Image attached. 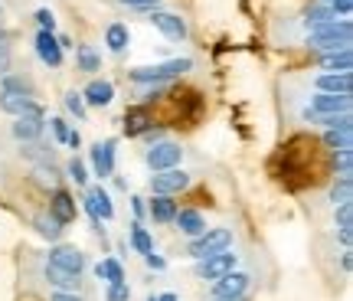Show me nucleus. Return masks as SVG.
I'll return each instance as SVG.
<instances>
[{"instance_id":"1","label":"nucleus","mask_w":353,"mask_h":301,"mask_svg":"<svg viewBox=\"0 0 353 301\" xmlns=\"http://www.w3.org/2000/svg\"><path fill=\"white\" fill-rule=\"evenodd\" d=\"M229 246H232V229H226V226H216V229H206V233H200V236H193L187 242V255L190 259H210V255H216V252H226Z\"/></svg>"},{"instance_id":"2","label":"nucleus","mask_w":353,"mask_h":301,"mask_svg":"<svg viewBox=\"0 0 353 301\" xmlns=\"http://www.w3.org/2000/svg\"><path fill=\"white\" fill-rule=\"evenodd\" d=\"M307 46L321 52H334V50H350V23L347 20H334V23L321 26V30H311L307 37Z\"/></svg>"},{"instance_id":"3","label":"nucleus","mask_w":353,"mask_h":301,"mask_svg":"<svg viewBox=\"0 0 353 301\" xmlns=\"http://www.w3.org/2000/svg\"><path fill=\"white\" fill-rule=\"evenodd\" d=\"M190 66H193L190 59H167V63L134 69V72H131V79H134V82H141V86H154V82H170V79H176L180 72H187Z\"/></svg>"},{"instance_id":"4","label":"nucleus","mask_w":353,"mask_h":301,"mask_svg":"<svg viewBox=\"0 0 353 301\" xmlns=\"http://www.w3.org/2000/svg\"><path fill=\"white\" fill-rule=\"evenodd\" d=\"M236 265H239V255L236 252H216V255H210V259H200L196 262V278H203V282H216V278L229 275V272H236Z\"/></svg>"},{"instance_id":"5","label":"nucleus","mask_w":353,"mask_h":301,"mask_svg":"<svg viewBox=\"0 0 353 301\" xmlns=\"http://www.w3.org/2000/svg\"><path fill=\"white\" fill-rule=\"evenodd\" d=\"M82 203H85V213L92 216V223H95L99 233H101V223L114 220V203H112V197H108V190L105 187H88Z\"/></svg>"},{"instance_id":"6","label":"nucleus","mask_w":353,"mask_h":301,"mask_svg":"<svg viewBox=\"0 0 353 301\" xmlns=\"http://www.w3.org/2000/svg\"><path fill=\"white\" fill-rule=\"evenodd\" d=\"M190 187V174L180 171V167H170V171H157L151 177V193L157 197H176L180 190Z\"/></svg>"},{"instance_id":"7","label":"nucleus","mask_w":353,"mask_h":301,"mask_svg":"<svg viewBox=\"0 0 353 301\" xmlns=\"http://www.w3.org/2000/svg\"><path fill=\"white\" fill-rule=\"evenodd\" d=\"M180 161H183V148L174 144V141H157V144L148 150V167H151L154 174H157V171L180 167Z\"/></svg>"},{"instance_id":"8","label":"nucleus","mask_w":353,"mask_h":301,"mask_svg":"<svg viewBox=\"0 0 353 301\" xmlns=\"http://www.w3.org/2000/svg\"><path fill=\"white\" fill-rule=\"evenodd\" d=\"M50 265L82 275V269H85V255H82L76 246H69V242H52V249H50Z\"/></svg>"},{"instance_id":"9","label":"nucleus","mask_w":353,"mask_h":301,"mask_svg":"<svg viewBox=\"0 0 353 301\" xmlns=\"http://www.w3.org/2000/svg\"><path fill=\"white\" fill-rule=\"evenodd\" d=\"M327 115H350V95L317 92L311 101V118H327Z\"/></svg>"},{"instance_id":"10","label":"nucleus","mask_w":353,"mask_h":301,"mask_svg":"<svg viewBox=\"0 0 353 301\" xmlns=\"http://www.w3.org/2000/svg\"><path fill=\"white\" fill-rule=\"evenodd\" d=\"M249 285H252V278L245 272H229L213 282V298H245Z\"/></svg>"},{"instance_id":"11","label":"nucleus","mask_w":353,"mask_h":301,"mask_svg":"<svg viewBox=\"0 0 353 301\" xmlns=\"http://www.w3.org/2000/svg\"><path fill=\"white\" fill-rule=\"evenodd\" d=\"M0 108L13 118H23V115H39L43 118V108L30 95H13V92H0Z\"/></svg>"},{"instance_id":"12","label":"nucleus","mask_w":353,"mask_h":301,"mask_svg":"<svg viewBox=\"0 0 353 301\" xmlns=\"http://www.w3.org/2000/svg\"><path fill=\"white\" fill-rule=\"evenodd\" d=\"M50 216L56 220V223H63V226H69V223H76V216H79V210H76V200L65 193V190H52V200H50Z\"/></svg>"},{"instance_id":"13","label":"nucleus","mask_w":353,"mask_h":301,"mask_svg":"<svg viewBox=\"0 0 353 301\" xmlns=\"http://www.w3.org/2000/svg\"><path fill=\"white\" fill-rule=\"evenodd\" d=\"M92 167H95V177H112L114 174V141H99L92 148Z\"/></svg>"},{"instance_id":"14","label":"nucleus","mask_w":353,"mask_h":301,"mask_svg":"<svg viewBox=\"0 0 353 301\" xmlns=\"http://www.w3.org/2000/svg\"><path fill=\"white\" fill-rule=\"evenodd\" d=\"M79 95H82L85 105H99V108H105V105L114 99V86L112 82H105V79H92V82L85 86V92H79Z\"/></svg>"},{"instance_id":"15","label":"nucleus","mask_w":353,"mask_h":301,"mask_svg":"<svg viewBox=\"0 0 353 301\" xmlns=\"http://www.w3.org/2000/svg\"><path fill=\"white\" fill-rule=\"evenodd\" d=\"M176 200L174 197H157V193H151V200H148V216H151L154 223H174L176 216Z\"/></svg>"},{"instance_id":"16","label":"nucleus","mask_w":353,"mask_h":301,"mask_svg":"<svg viewBox=\"0 0 353 301\" xmlns=\"http://www.w3.org/2000/svg\"><path fill=\"white\" fill-rule=\"evenodd\" d=\"M151 23L164 33V37L170 39H183L187 37V23L180 20V17H174V13H161V10H154L151 13Z\"/></svg>"},{"instance_id":"17","label":"nucleus","mask_w":353,"mask_h":301,"mask_svg":"<svg viewBox=\"0 0 353 301\" xmlns=\"http://www.w3.org/2000/svg\"><path fill=\"white\" fill-rule=\"evenodd\" d=\"M43 135V118L39 115H23V118H17L13 122V138L26 144V141H37Z\"/></svg>"},{"instance_id":"18","label":"nucleus","mask_w":353,"mask_h":301,"mask_svg":"<svg viewBox=\"0 0 353 301\" xmlns=\"http://www.w3.org/2000/svg\"><path fill=\"white\" fill-rule=\"evenodd\" d=\"M37 52H39V59H43L46 66H59V63H63V50H59V43H56V37H52L50 30H39Z\"/></svg>"},{"instance_id":"19","label":"nucleus","mask_w":353,"mask_h":301,"mask_svg":"<svg viewBox=\"0 0 353 301\" xmlns=\"http://www.w3.org/2000/svg\"><path fill=\"white\" fill-rule=\"evenodd\" d=\"M350 86H353L350 72H324V75H317V88H321V92H330V95H350Z\"/></svg>"},{"instance_id":"20","label":"nucleus","mask_w":353,"mask_h":301,"mask_svg":"<svg viewBox=\"0 0 353 301\" xmlns=\"http://www.w3.org/2000/svg\"><path fill=\"white\" fill-rule=\"evenodd\" d=\"M43 275H46V282H50L52 289H59V291H79V275L76 272H65V269H56V265L46 262V269H43Z\"/></svg>"},{"instance_id":"21","label":"nucleus","mask_w":353,"mask_h":301,"mask_svg":"<svg viewBox=\"0 0 353 301\" xmlns=\"http://www.w3.org/2000/svg\"><path fill=\"white\" fill-rule=\"evenodd\" d=\"M174 223L180 226V233H183L187 239L206 233V220H203V213H196V210H176Z\"/></svg>"},{"instance_id":"22","label":"nucleus","mask_w":353,"mask_h":301,"mask_svg":"<svg viewBox=\"0 0 353 301\" xmlns=\"http://www.w3.org/2000/svg\"><path fill=\"white\" fill-rule=\"evenodd\" d=\"M151 125H154V118H151L148 108H131V112L125 115V131L128 135H144Z\"/></svg>"},{"instance_id":"23","label":"nucleus","mask_w":353,"mask_h":301,"mask_svg":"<svg viewBox=\"0 0 353 301\" xmlns=\"http://www.w3.org/2000/svg\"><path fill=\"white\" fill-rule=\"evenodd\" d=\"M321 66H324L327 72H350L353 56H350V50H334V52H324V56H321Z\"/></svg>"},{"instance_id":"24","label":"nucleus","mask_w":353,"mask_h":301,"mask_svg":"<svg viewBox=\"0 0 353 301\" xmlns=\"http://www.w3.org/2000/svg\"><path fill=\"white\" fill-rule=\"evenodd\" d=\"M330 203L341 206V203H353V177L350 174H341L337 184L330 187Z\"/></svg>"},{"instance_id":"25","label":"nucleus","mask_w":353,"mask_h":301,"mask_svg":"<svg viewBox=\"0 0 353 301\" xmlns=\"http://www.w3.org/2000/svg\"><path fill=\"white\" fill-rule=\"evenodd\" d=\"M350 138H353V128H327L324 131V144L330 150H347L350 148Z\"/></svg>"},{"instance_id":"26","label":"nucleus","mask_w":353,"mask_h":301,"mask_svg":"<svg viewBox=\"0 0 353 301\" xmlns=\"http://www.w3.org/2000/svg\"><path fill=\"white\" fill-rule=\"evenodd\" d=\"M95 275H99L101 282H125V269H121L118 259H101V262L95 265Z\"/></svg>"},{"instance_id":"27","label":"nucleus","mask_w":353,"mask_h":301,"mask_svg":"<svg viewBox=\"0 0 353 301\" xmlns=\"http://www.w3.org/2000/svg\"><path fill=\"white\" fill-rule=\"evenodd\" d=\"M131 249L138 252V255H148V252L154 249L151 233H148V229H144L141 223H131Z\"/></svg>"},{"instance_id":"28","label":"nucleus","mask_w":353,"mask_h":301,"mask_svg":"<svg viewBox=\"0 0 353 301\" xmlns=\"http://www.w3.org/2000/svg\"><path fill=\"white\" fill-rule=\"evenodd\" d=\"M105 43H108V50H112V52H121V50L128 46V26H121V23L108 26V33H105Z\"/></svg>"},{"instance_id":"29","label":"nucleus","mask_w":353,"mask_h":301,"mask_svg":"<svg viewBox=\"0 0 353 301\" xmlns=\"http://www.w3.org/2000/svg\"><path fill=\"white\" fill-rule=\"evenodd\" d=\"M337 20V13L330 10V7H311V13H307V26L311 30H321V26H327Z\"/></svg>"},{"instance_id":"30","label":"nucleus","mask_w":353,"mask_h":301,"mask_svg":"<svg viewBox=\"0 0 353 301\" xmlns=\"http://www.w3.org/2000/svg\"><path fill=\"white\" fill-rule=\"evenodd\" d=\"M37 233L46 236L50 242H59L63 239V223H56L52 216H43V220H37Z\"/></svg>"},{"instance_id":"31","label":"nucleus","mask_w":353,"mask_h":301,"mask_svg":"<svg viewBox=\"0 0 353 301\" xmlns=\"http://www.w3.org/2000/svg\"><path fill=\"white\" fill-rule=\"evenodd\" d=\"M105 301H131V289H128V282H108V289H105Z\"/></svg>"},{"instance_id":"32","label":"nucleus","mask_w":353,"mask_h":301,"mask_svg":"<svg viewBox=\"0 0 353 301\" xmlns=\"http://www.w3.org/2000/svg\"><path fill=\"white\" fill-rule=\"evenodd\" d=\"M3 82V92H13V95H30V82L26 79H17V75H0Z\"/></svg>"},{"instance_id":"33","label":"nucleus","mask_w":353,"mask_h":301,"mask_svg":"<svg viewBox=\"0 0 353 301\" xmlns=\"http://www.w3.org/2000/svg\"><path fill=\"white\" fill-rule=\"evenodd\" d=\"M69 180H76V187H85L88 184L85 161H82V157H72V161H69Z\"/></svg>"},{"instance_id":"34","label":"nucleus","mask_w":353,"mask_h":301,"mask_svg":"<svg viewBox=\"0 0 353 301\" xmlns=\"http://www.w3.org/2000/svg\"><path fill=\"white\" fill-rule=\"evenodd\" d=\"M334 167H337L341 174H350V167H353V148L334 150Z\"/></svg>"},{"instance_id":"35","label":"nucleus","mask_w":353,"mask_h":301,"mask_svg":"<svg viewBox=\"0 0 353 301\" xmlns=\"http://www.w3.org/2000/svg\"><path fill=\"white\" fill-rule=\"evenodd\" d=\"M65 108L76 115V118H85V101H82L79 92H69V95H65Z\"/></svg>"},{"instance_id":"36","label":"nucleus","mask_w":353,"mask_h":301,"mask_svg":"<svg viewBox=\"0 0 353 301\" xmlns=\"http://www.w3.org/2000/svg\"><path fill=\"white\" fill-rule=\"evenodd\" d=\"M79 66H82L85 72H95V69H99V56L92 50H79Z\"/></svg>"},{"instance_id":"37","label":"nucleus","mask_w":353,"mask_h":301,"mask_svg":"<svg viewBox=\"0 0 353 301\" xmlns=\"http://www.w3.org/2000/svg\"><path fill=\"white\" fill-rule=\"evenodd\" d=\"M50 125H52V135H56V141H63V144H65L69 131H72V128H69V122H65V118H52Z\"/></svg>"},{"instance_id":"38","label":"nucleus","mask_w":353,"mask_h":301,"mask_svg":"<svg viewBox=\"0 0 353 301\" xmlns=\"http://www.w3.org/2000/svg\"><path fill=\"white\" fill-rule=\"evenodd\" d=\"M144 262H148V269H151V272H164V269H167V259H164V255H157L154 249L144 255Z\"/></svg>"},{"instance_id":"39","label":"nucleus","mask_w":353,"mask_h":301,"mask_svg":"<svg viewBox=\"0 0 353 301\" xmlns=\"http://www.w3.org/2000/svg\"><path fill=\"white\" fill-rule=\"evenodd\" d=\"M37 177H39V184H46V187H56V180H59V177H56V171H46V167H37Z\"/></svg>"},{"instance_id":"40","label":"nucleus","mask_w":353,"mask_h":301,"mask_svg":"<svg viewBox=\"0 0 353 301\" xmlns=\"http://www.w3.org/2000/svg\"><path fill=\"white\" fill-rule=\"evenodd\" d=\"M37 20H39V26H43V30H50V33H52V26H56V17H52L50 10H39Z\"/></svg>"},{"instance_id":"41","label":"nucleus","mask_w":353,"mask_h":301,"mask_svg":"<svg viewBox=\"0 0 353 301\" xmlns=\"http://www.w3.org/2000/svg\"><path fill=\"white\" fill-rule=\"evenodd\" d=\"M10 69V50H7V43H0V75H7Z\"/></svg>"},{"instance_id":"42","label":"nucleus","mask_w":353,"mask_h":301,"mask_svg":"<svg viewBox=\"0 0 353 301\" xmlns=\"http://www.w3.org/2000/svg\"><path fill=\"white\" fill-rule=\"evenodd\" d=\"M350 7H353V0H330V10H334V13H343V17L350 13Z\"/></svg>"},{"instance_id":"43","label":"nucleus","mask_w":353,"mask_h":301,"mask_svg":"<svg viewBox=\"0 0 353 301\" xmlns=\"http://www.w3.org/2000/svg\"><path fill=\"white\" fill-rule=\"evenodd\" d=\"M50 301H85V298H79L76 291H52Z\"/></svg>"},{"instance_id":"44","label":"nucleus","mask_w":353,"mask_h":301,"mask_svg":"<svg viewBox=\"0 0 353 301\" xmlns=\"http://www.w3.org/2000/svg\"><path fill=\"white\" fill-rule=\"evenodd\" d=\"M131 210H134V216H144V213H148V200H141V197H131Z\"/></svg>"},{"instance_id":"45","label":"nucleus","mask_w":353,"mask_h":301,"mask_svg":"<svg viewBox=\"0 0 353 301\" xmlns=\"http://www.w3.org/2000/svg\"><path fill=\"white\" fill-rule=\"evenodd\" d=\"M121 3H128V7H141V10H151V7H157V0H121Z\"/></svg>"},{"instance_id":"46","label":"nucleus","mask_w":353,"mask_h":301,"mask_svg":"<svg viewBox=\"0 0 353 301\" xmlns=\"http://www.w3.org/2000/svg\"><path fill=\"white\" fill-rule=\"evenodd\" d=\"M65 144H69L72 150H79V148H82V135H79V131H69V138H65Z\"/></svg>"},{"instance_id":"47","label":"nucleus","mask_w":353,"mask_h":301,"mask_svg":"<svg viewBox=\"0 0 353 301\" xmlns=\"http://www.w3.org/2000/svg\"><path fill=\"white\" fill-rule=\"evenodd\" d=\"M353 252L350 249H343V255H341V265H343V272H350V265H353V259H350Z\"/></svg>"},{"instance_id":"48","label":"nucleus","mask_w":353,"mask_h":301,"mask_svg":"<svg viewBox=\"0 0 353 301\" xmlns=\"http://www.w3.org/2000/svg\"><path fill=\"white\" fill-rule=\"evenodd\" d=\"M157 301H180V298H176L174 291H164V295H157Z\"/></svg>"},{"instance_id":"49","label":"nucleus","mask_w":353,"mask_h":301,"mask_svg":"<svg viewBox=\"0 0 353 301\" xmlns=\"http://www.w3.org/2000/svg\"><path fill=\"white\" fill-rule=\"evenodd\" d=\"M213 301H245V298H213Z\"/></svg>"},{"instance_id":"50","label":"nucleus","mask_w":353,"mask_h":301,"mask_svg":"<svg viewBox=\"0 0 353 301\" xmlns=\"http://www.w3.org/2000/svg\"><path fill=\"white\" fill-rule=\"evenodd\" d=\"M148 301H157V295H148Z\"/></svg>"},{"instance_id":"51","label":"nucleus","mask_w":353,"mask_h":301,"mask_svg":"<svg viewBox=\"0 0 353 301\" xmlns=\"http://www.w3.org/2000/svg\"><path fill=\"white\" fill-rule=\"evenodd\" d=\"M327 3H330V0H327Z\"/></svg>"}]
</instances>
